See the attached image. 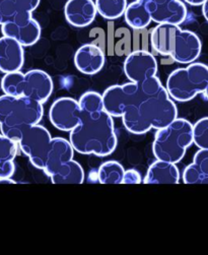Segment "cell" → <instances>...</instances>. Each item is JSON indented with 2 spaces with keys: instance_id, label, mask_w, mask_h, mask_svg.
I'll list each match as a JSON object with an SVG mask.
<instances>
[{
  "instance_id": "15",
  "label": "cell",
  "mask_w": 208,
  "mask_h": 255,
  "mask_svg": "<svg viewBox=\"0 0 208 255\" xmlns=\"http://www.w3.org/2000/svg\"><path fill=\"white\" fill-rule=\"evenodd\" d=\"M24 51L16 40L3 36L0 38V71H18L23 66Z\"/></svg>"
},
{
  "instance_id": "16",
  "label": "cell",
  "mask_w": 208,
  "mask_h": 255,
  "mask_svg": "<svg viewBox=\"0 0 208 255\" xmlns=\"http://www.w3.org/2000/svg\"><path fill=\"white\" fill-rule=\"evenodd\" d=\"M180 172L176 164L157 160L150 165L143 179L145 184H178Z\"/></svg>"
},
{
  "instance_id": "19",
  "label": "cell",
  "mask_w": 208,
  "mask_h": 255,
  "mask_svg": "<svg viewBox=\"0 0 208 255\" xmlns=\"http://www.w3.org/2000/svg\"><path fill=\"white\" fill-rule=\"evenodd\" d=\"M41 0H0V25L23 14H32Z\"/></svg>"
},
{
  "instance_id": "2",
  "label": "cell",
  "mask_w": 208,
  "mask_h": 255,
  "mask_svg": "<svg viewBox=\"0 0 208 255\" xmlns=\"http://www.w3.org/2000/svg\"><path fill=\"white\" fill-rule=\"evenodd\" d=\"M69 142L83 155L107 157L117 147V135L112 116L104 110L82 111L81 121L70 131Z\"/></svg>"
},
{
  "instance_id": "8",
  "label": "cell",
  "mask_w": 208,
  "mask_h": 255,
  "mask_svg": "<svg viewBox=\"0 0 208 255\" xmlns=\"http://www.w3.org/2000/svg\"><path fill=\"white\" fill-rule=\"evenodd\" d=\"M1 32L3 36L10 37L27 47L35 45L40 40L41 25L32 14H23L1 24Z\"/></svg>"
},
{
  "instance_id": "29",
  "label": "cell",
  "mask_w": 208,
  "mask_h": 255,
  "mask_svg": "<svg viewBox=\"0 0 208 255\" xmlns=\"http://www.w3.org/2000/svg\"><path fill=\"white\" fill-rule=\"evenodd\" d=\"M203 95H204V97L206 98V100L208 101V85H207V87H206V89H205V91L202 93Z\"/></svg>"
},
{
  "instance_id": "20",
  "label": "cell",
  "mask_w": 208,
  "mask_h": 255,
  "mask_svg": "<svg viewBox=\"0 0 208 255\" xmlns=\"http://www.w3.org/2000/svg\"><path fill=\"white\" fill-rule=\"evenodd\" d=\"M16 154L17 142L0 133V179H7L14 174Z\"/></svg>"
},
{
  "instance_id": "13",
  "label": "cell",
  "mask_w": 208,
  "mask_h": 255,
  "mask_svg": "<svg viewBox=\"0 0 208 255\" xmlns=\"http://www.w3.org/2000/svg\"><path fill=\"white\" fill-rule=\"evenodd\" d=\"M105 54L95 44H86L77 49L74 55V64L77 70L84 74L93 75L101 71L105 65Z\"/></svg>"
},
{
  "instance_id": "6",
  "label": "cell",
  "mask_w": 208,
  "mask_h": 255,
  "mask_svg": "<svg viewBox=\"0 0 208 255\" xmlns=\"http://www.w3.org/2000/svg\"><path fill=\"white\" fill-rule=\"evenodd\" d=\"M208 85V66L192 62L187 67L174 70L167 80V91L172 100L189 102L202 94Z\"/></svg>"
},
{
  "instance_id": "3",
  "label": "cell",
  "mask_w": 208,
  "mask_h": 255,
  "mask_svg": "<svg viewBox=\"0 0 208 255\" xmlns=\"http://www.w3.org/2000/svg\"><path fill=\"white\" fill-rule=\"evenodd\" d=\"M150 44L157 53L182 64L197 60L202 49L201 41L195 33L168 23H161L152 30Z\"/></svg>"
},
{
  "instance_id": "26",
  "label": "cell",
  "mask_w": 208,
  "mask_h": 255,
  "mask_svg": "<svg viewBox=\"0 0 208 255\" xmlns=\"http://www.w3.org/2000/svg\"><path fill=\"white\" fill-rule=\"evenodd\" d=\"M141 183V176L136 170H127L124 173L122 184H139Z\"/></svg>"
},
{
  "instance_id": "14",
  "label": "cell",
  "mask_w": 208,
  "mask_h": 255,
  "mask_svg": "<svg viewBox=\"0 0 208 255\" xmlns=\"http://www.w3.org/2000/svg\"><path fill=\"white\" fill-rule=\"evenodd\" d=\"M98 11L94 0H68L64 7L65 18L75 28H86L96 18Z\"/></svg>"
},
{
  "instance_id": "28",
  "label": "cell",
  "mask_w": 208,
  "mask_h": 255,
  "mask_svg": "<svg viewBox=\"0 0 208 255\" xmlns=\"http://www.w3.org/2000/svg\"><path fill=\"white\" fill-rule=\"evenodd\" d=\"M202 12L205 19L208 21V0H205V2L202 4Z\"/></svg>"
},
{
  "instance_id": "7",
  "label": "cell",
  "mask_w": 208,
  "mask_h": 255,
  "mask_svg": "<svg viewBox=\"0 0 208 255\" xmlns=\"http://www.w3.org/2000/svg\"><path fill=\"white\" fill-rule=\"evenodd\" d=\"M54 143L55 138H52L50 132L39 124L27 127L17 140V145L32 165L43 171L47 167Z\"/></svg>"
},
{
  "instance_id": "4",
  "label": "cell",
  "mask_w": 208,
  "mask_h": 255,
  "mask_svg": "<svg viewBox=\"0 0 208 255\" xmlns=\"http://www.w3.org/2000/svg\"><path fill=\"white\" fill-rule=\"evenodd\" d=\"M43 115L42 103L35 100L5 94L0 97V131L16 142L27 127L39 124Z\"/></svg>"
},
{
  "instance_id": "18",
  "label": "cell",
  "mask_w": 208,
  "mask_h": 255,
  "mask_svg": "<svg viewBox=\"0 0 208 255\" xmlns=\"http://www.w3.org/2000/svg\"><path fill=\"white\" fill-rule=\"evenodd\" d=\"M185 184H208V149H199L183 172Z\"/></svg>"
},
{
  "instance_id": "9",
  "label": "cell",
  "mask_w": 208,
  "mask_h": 255,
  "mask_svg": "<svg viewBox=\"0 0 208 255\" xmlns=\"http://www.w3.org/2000/svg\"><path fill=\"white\" fill-rule=\"evenodd\" d=\"M53 81L44 70L33 69L22 73L19 85V97H25L44 103L53 93Z\"/></svg>"
},
{
  "instance_id": "27",
  "label": "cell",
  "mask_w": 208,
  "mask_h": 255,
  "mask_svg": "<svg viewBox=\"0 0 208 255\" xmlns=\"http://www.w3.org/2000/svg\"><path fill=\"white\" fill-rule=\"evenodd\" d=\"M184 1L190 5L198 6V5H202L205 2V0H184Z\"/></svg>"
},
{
  "instance_id": "10",
  "label": "cell",
  "mask_w": 208,
  "mask_h": 255,
  "mask_svg": "<svg viewBox=\"0 0 208 255\" xmlns=\"http://www.w3.org/2000/svg\"><path fill=\"white\" fill-rule=\"evenodd\" d=\"M82 109L79 101L64 97L57 99L49 110V118L54 127L61 131H71L81 121Z\"/></svg>"
},
{
  "instance_id": "1",
  "label": "cell",
  "mask_w": 208,
  "mask_h": 255,
  "mask_svg": "<svg viewBox=\"0 0 208 255\" xmlns=\"http://www.w3.org/2000/svg\"><path fill=\"white\" fill-rule=\"evenodd\" d=\"M104 109L121 117L125 128L133 134L161 129L178 118V110L157 75L140 83L115 85L103 95Z\"/></svg>"
},
{
  "instance_id": "23",
  "label": "cell",
  "mask_w": 208,
  "mask_h": 255,
  "mask_svg": "<svg viewBox=\"0 0 208 255\" xmlns=\"http://www.w3.org/2000/svg\"><path fill=\"white\" fill-rule=\"evenodd\" d=\"M127 5V0H96L97 11L104 18L109 20L121 17Z\"/></svg>"
},
{
  "instance_id": "22",
  "label": "cell",
  "mask_w": 208,
  "mask_h": 255,
  "mask_svg": "<svg viewBox=\"0 0 208 255\" xmlns=\"http://www.w3.org/2000/svg\"><path fill=\"white\" fill-rule=\"evenodd\" d=\"M125 170L116 161H108L101 165L98 171V179L102 184H121Z\"/></svg>"
},
{
  "instance_id": "25",
  "label": "cell",
  "mask_w": 208,
  "mask_h": 255,
  "mask_svg": "<svg viewBox=\"0 0 208 255\" xmlns=\"http://www.w3.org/2000/svg\"><path fill=\"white\" fill-rule=\"evenodd\" d=\"M193 143L199 149H208V117L201 118L193 125Z\"/></svg>"
},
{
  "instance_id": "17",
  "label": "cell",
  "mask_w": 208,
  "mask_h": 255,
  "mask_svg": "<svg viewBox=\"0 0 208 255\" xmlns=\"http://www.w3.org/2000/svg\"><path fill=\"white\" fill-rule=\"evenodd\" d=\"M48 176L53 184H82L85 181L83 167L73 160L59 165Z\"/></svg>"
},
{
  "instance_id": "5",
  "label": "cell",
  "mask_w": 208,
  "mask_h": 255,
  "mask_svg": "<svg viewBox=\"0 0 208 255\" xmlns=\"http://www.w3.org/2000/svg\"><path fill=\"white\" fill-rule=\"evenodd\" d=\"M193 143V125L184 118H176L168 126L158 129L152 143L157 160L177 164L184 158Z\"/></svg>"
},
{
  "instance_id": "21",
  "label": "cell",
  "mask_w": 208,
  "mask_h": 255,
  "mask_svg": "<svg viewBox=\"0 0 208 255\" xmlns=\"http://www.w3.org/2000/svg\"><path fill=\"white\" fill-rule=\"evenodd\" d=\"M147 0H135L127 5L124 15L125 20L130 28L141 30L148 27L151 17L146 5Z\"/></svg>"
},
{
  "instance_id": "24",
  "label": "cell",
  "mask_w": 208,
  "mask_h": 255,
  "mask_svg": "<svg viewBox=\"0 0 208 255\" xmlns=\"http://www.w3.org/2000/svg\"><path fill=\"white\" fill-rule=\"evenodd\" d=\"M79 104L82 111L85 112H96L104 110L103 95L96 92H87L81 97Z\"/></svg>"
},
{
  "instance_id": "11",
  "label": "cell",
  "mask_w": 208,
  "mask_h": 255,
  "mask_svg": "<svg viewBox=\"0 0 208 255\" xmlns=\"http://www.w3.org/2000/svg\"><path fill=\"white\" fill-rule=\"evenodd\" d=\"M147 9L151 21L180 25L188 15L187 7L181 0H147Z\"/></svg>"
},
{
  "instance_id": "12",
  "label": "cell",
  "mask_w": 208,
  "mask_h": 255,
  "mask_svg": "<svg viewBox=\"0 0 208 255\" xmlns=\"http://www.w3.org/2000/svg\"><path fill=\"white\" fill-rule=\"evenodd\" d=\"M124 72L128 80L133 83H140L157 75L158 62L147 51L137 50L126 57Z\"/></svg>"
}]
</instances>
